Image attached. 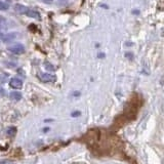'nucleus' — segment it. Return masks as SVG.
Segmentation results:
<instances>
[{
    "label": "nucleus",
    "mask_w": 164,
    "mask_h": 164,
    "mask_svg": "<svg viewBox=\"0 0 164 164\" xmlns=\"http://www.w3.org/2000/svg\"><path fill=\"white\" fill-rule=\"evenodd\" d=\"M7 78H8V74H1V75H0V82H1V83H5Z\"/></svg>",
    "instance_id": "12"
},
{
    "label": "nucleus",
    "mask_w": 164,
    "mask_h": 164,
    "mask_svg": "<svg viewBox=\"0 0 164 164\" xmlns=\"http://www.w3.org/2000/svg\"><path fill=\"white\" fill-rule=\"evenodd\" d=\"M9 86L13 89H21L23 87V81L19 78H13L9 81Z\"/></svg>",
    "instance_id": "2"
},
{
    "label": "nucleus",
    "mask_w": 164,
    "mask_h": 164,
    "mask_svg": "<svg viewBox=\"0 0 164 164\" xmlns=\"http://www.w3.org/2000/svg\"><path fill=\"white\" fill-rule=\"evenodd\" d=\"M17 38V33H7V34H1V40L4 43H8L13 41V39Z\"/></svg>",
    "instance_id": "3"
},
{
    "label": "nucleus",
    "mask_w": 164,
    "mask_h": 164,
    "mask_svg": "<svg viewBox=\"0 0 164 164\" xmlns=\"http://www.w3.org/2000/svg\"><path fill=\"white\" fill-rule=\"evenodd\" d=\"M15 11H17L18 13H22V15H26V13L29 11V8L25 5L22 4H15Z\"/></svg>",
    "instance_id": "5"
},
{
    "label": "nucleus",
    "mask_w": 164,
    "mask_h": 164,
    "mask_svg": "<svg viewBox=\"0 0 164 164\" xmlns=\"http://www.w3.org/2000/svg\"><path fill=\"white\" fill-rule=\"evenodd\" d=\"M53 0H43V2L47 3V4H51V3H53Z\"/></svg>",
    "instance_id": "14"
},
{
    "label": "nucleus",
    "mask_w": 164,
    "mask_h": 164,
    "mask_svg": "<svg viewBox=\"0 0 164 164\" xmlns=\"http://www.w3.org/2000/svg\"><path fill=\"white\" fill-rule=\"evenodd\" d=\"M15 133H17V128H15V126L8 127V128H7L6 135H8V137H13V135H15Z\"/></svg>",
    "instance_id": "9"
},
{
    "label": "nucleus",
    "mask_w": 164,
    "mask_h": 164,
    "mask_svg": "<svg viewBox=\"0 0 164 164\" xmlns=\"http://www.w3.org/2000/svg\"><path fill=\"white\" fill-rule=\"evenodd\" d=\"M44 67L46 68V70H48V71H55V66L53 65H51L50 63H49V62H45L44 63Z\"/></svg>",
    "instance_id": "11"
},
{
    "label": "nucleus",
    "mask_w": 164,
    "mask_h": 164,
    "mask_svg": "<svg viewBox=\"0 0 164 164\" xmlns=\"http://www.w3.org/2000/svg\"><path fill=\"white\" fill-rule=\"evenodd\" d=\"M7 161H2V162H0V164H6Z\"/></svg>",
    "instance_id": "17"
},
{
    "label": "nucleus",
    "mask_w": 164,
    "mask_h": 164,
    "mask_svg": "<svg viewBox=\"0 0 164 164\" xmlns=\"http://www.w3.org/2000/svg\"><path fill=\"white\" fill-rule=\"evenodd\" d=\"M9 97H11V99L13 100V101L19 102L20 100L22 99V93H19V91H13V93H11Z\"/></svg>",
    "instance_id": "7"
},
{
    "label": "nucleus",
    "mask_w": 164,
    "mask_h": 164,
    "mask_svg": "<svg viewBox=\"0 0 164 164\" xmlns=\"http://www.w3.org/2000/svg\"><path fill=\"white\" fill-rule=\"evenodd\" d=\"M7 50L11 51V53H15V55H22V53H25V47L20 43H15V44L9 46Z\"/></svg>",
    "instance_id": "1"
},
{
    "label": "nucleus",
    "mask_w": 164,
    "mask_h": 164,
    "mask_svg": "<svg viewBox=\"0 0 164 164\" xmlns=\"http://www.w3.org/2000/svg\"><path fill=\"white\" fill-rule=\"evenodd\" d=\"M80 112L79 111H75V112H73V113L71 114V116L72 117H78V116H80Z\"/></svg>",
    "instance_id": "13"
},
{
    "label": "nucleus",
    "mask_w": 164,
    "mask_h": 164,
    "mask_svg": "<svg viewBox=\"0 0 164 164\" xmlns=\"http://www.w3.org/2000/svg\"><path fill=\"white\" fill-rule=\"evenodd\" d=\"M9 8V4L7 2L0 1V11H7Z\"/></svg>",
    "instance_id": "10"
},
{
    "label": "nucleus",
    "mask_w": 164,
    "mask_h": 164,
    "mask_svg": "<svg viewBox=\"0 0 164 164\" xmlns=\"http://www.w3.org/2000/svg\"><path fill=\"white\" fill-rule=\"evenodd\" d=\"M40 80L43 82H55V76L51 75V74H48V73H42V74H40L39 76Z\"/></svg>",
    "instance_id": "4"
},
{
    "label": "nucleus",
    "mask_w": 164,
    "mask_h": 164,
    "mask_svg": "<svg viewBox=\"0 0 164 164\" xmlns=\"http://www.w3.org/2000/svg\"><path fill=\"white\" fill-rule=\"evenodd\" d=\"M48 130H49V127H46L45 129H43V131H44V132H46V131H48Z\"/></svg>",
    "instance_id": "16"
},
{
    "label": "nucleus",
    "mask_w": 164,
    "mask_h": 164,
    "mask_svg": "<svg viewBox=\"0 0 164 164\" xmlns=\"http://www.w3.org/2000/svg\"><path fill=\"white\" fill-rule=\"evenodd\" d=\"M26 15H28V17L32 18V19H37V20H41V15H40L38 11H31V9H29V11H28Z\"/></svg>",
    "instance_id": "6"
},
{
    "label": "nucleus",
    "mask_w": 164,
    "mask_h": 164,
    "mask_svg": "<svg viewBox=\"0 0 164 164\" xmlns=\"http://www.w3.org/2000/svg\"><path fill=\"white\" fill-rule=\"evenodd\" d=\"M5 28H6V19L2 15H0V35H1L2 30H4Z\"/></svg>",
    "instance_id": "8"
},
{
    "label": "nucleus",
    "mask_w": 164,
    "mask_h": 164,
    "mask_svg": "<svg viewBox=\"0 0 164 164\" xmlns=\"http://www.w3.org/2000/svg\"><path fill=\"white\" fill-rule=\"evenodd\" d=\"M4 90H3L2 88H0V97H3V95H4Z\"/></svg>",
    "instance_id": "15"
}]
</instances>
